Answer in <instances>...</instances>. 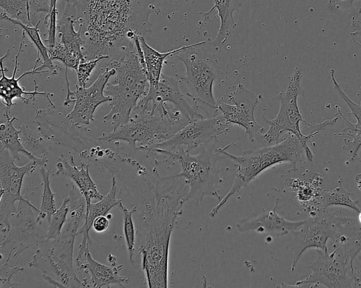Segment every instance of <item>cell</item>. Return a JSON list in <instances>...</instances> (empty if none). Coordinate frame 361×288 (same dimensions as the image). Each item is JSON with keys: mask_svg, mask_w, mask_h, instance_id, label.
I'll list each match as a JSON object with an SVG mask.
<instances>
[{"mask_svg": "<svg viewBox=\"0 0 361 288\" xmlns=\"http://www.w3.org/2000/svg\"><path fill=\"white\" fill-rule=\"evenodd\" d=\"M144 192L140 215L145 238L139 247L148 287H168L170 239L176 218L187 201L188 185L183 177L161 176L156 165L137 172Z\"/></svg>", "mask_w": 361, "mask_h": 288, "instance_id": "cell-1", "label": "cell"}, {"mask_svg": "<svg viewBox=\"0 0 361 288\" xmlns=\"http://www.w3.org/2000/svg\"><path fill=\"white\" fill-rule=\"evenodd\" d=\"M74 7L85 40L86 60L123 51L136 37L152 32L157 0H67Z\"/></svg>", "mask_w": 361, "mask_h": 288, "instance_id": "cell-2", "label": "cell"}, {"mask_svg": "<svg viewBox=\"0 0 361 288\" xmlns=\"http://www.w3.org/2000/svg\"><path fill=\"white\" fill-rule=\"evenodd\" d=\"M109 67L116 70L113 82H109L105 92L111 97L110 111L104 122L111 120L113 130L128 122L130 113L148 92L149 83L146 63L140 41L131 44L114 59Z\"/></svg>", "mask_w": 361, "mask_h": 288, "instance_id": "cell-3", "label": "cell"}, {"mask_svg": "<svg viewBox=\"0 0 361 288\" xmlns=\"http://www.w3.org/2000/svg\"><path fill=\"white\" fill-rule=\"evenodd\" d=\"M231 143L224 148H218L216 152L223 155L236 163L237 170L231 189L221 198L209 213L211 218L219 213L221 208L229 199L245 187L264 170L276 164L290 163V172L297 170V164L301 159L302 152L309 162L313 159V154L308 145L305 144L295 135L289 133L282 142L269 146L245 151L241 155H233L226 151L233 144Z\"/></svg>", "mask_w": 361, "mask_h": 288, "instance_id": "cell-4", "label": "cell"}, {"mask_svg": "<svg viewBox=\"0 0 361 288\" xmlns=\"http://www.w3.org/2000/svg\"><path fill=\"white\" fill-rule=\"evenodd\" d=\"M136 149L166 158L161 161H157L158 165L170 159H176L180 163L181 171L174 176L183 177L187 182V201L190 200L197 206L205 196L214 197L219 201L221 199L216 186L223 182V179L219 176L221 168L216 165L217 156L219 155L216 151L212 154L202 148L198 154H191L183 147H179L176 151L144 146Z\"/></svg>", "mask_w": 361, "mask_h": 288, "instance_id": "cell-5", "label": "cell"}, {"mask_svg": "<svg viewBox=\"0 0 361 288\" xmlns=\"http://www.w3.org/2000/svg\"><path fill=\"white\" fill-rule=\"evenodd\" d=\"M135 110L138 112L130 117L128 123L102 134L97 140L101 142L123 141L136 149L139 146L149 147L161 142L173 134L172 127L177 120L168 107Z\"/></svg>", "mask_w": 361, "mask_h": 288, "instance_id": "cell-6", "label": "cell"}, {"mask_svg": "<svg viewBox=\"0 0 361 288\" xmlns=\"http://www.w3.org/2000/svg\"><path fill=\"white\" fill-rule=\"evenodd\" d=\"M206 41L192 44L175 54L185 67L186 95L192 101L202 104L214 113L218 112V104L213 94V84L219 73L216 59L204 45Z\"/></svg>", "mask_w": 361, "mask_h": 288, "instance_id": "cell-7", "label": "cell"}, {"mask_svg": "<svg viewBox=\"0 0 361 288\" xmlns=\"http://www.w3.org/2000/svg\"><path fill=\"white\" fill-rule=\"evenodd\" d=\"M77 234L63 228L54 239L39 244L30 268L39 270L61 282L66 287H89L90 283L81 282L73 268V248Z\"/></svg>", "mask_w": 361, "mask_h": 288, "instance_id": "cell-8", "label": "cell"}, {"mask_svg": "<svg viewBox=\"0 0 361 288\" xmlns=\"http://www.w3.org/2000/svg\"><path fill=\"white\" fill-rule=\"evenodd\" d=\"M34 123L38 131L50 142L74 150L83 158L96 160L103 149L99 141L97 142L84 135L79 131L80 127L56 108L37 109Z\"/></svg>", "mask_w": 361, "mask_h": 288, "instance_id": "cell-9", "label": "cell"}, {"mask_svg": "<svg viewBox=\"0 0 361 288\" xmlns=\"http://www.w3.org/2000/svg\"><path fill=\"white\" fill-rule=\"evenodd\" d=\"M302 70L297 67L294 69L289 78L288 87L285 91H281L274 99L280 100L279 111L275 118L267 119L262 115L266 123L269 125V129L262 134L261 142L264 140L268 144L279 142L280 136L288 132L298 137L307 145V142L314 136L306 135L300 129V123H305L298 104V96L302 94L301 87Z\"/></svg>", "mask_w": 361, "mask_h": 288, "instance_id": "cell-10", "label": "cell"}, {"mask_svg": "<svg viewBox=\"0 0 361 288\" xmlns=\"http://www.w3.org/2000/svg\"><path fill=\"white\" fill-rule=\"evenodd\" d=\"M39 213L40 209L31 202L19 201L16 212L11 215L10 230L2 238L1 249L8 246V253L13 252L16 258L25 250L47 241V231L40 227Z\"/></svg>", "mask_w": 361, "mask_h": 288, "instance_id": "cell-11", "label": "cell"}, {"mask_svg": "<svg viewBox=\"0 0 361 288\" xmlns=\"http://www.w3.org/2000/svg\"><path fill=\"white\" fill-rule=\"evenodd\" d=\"M341 217L326 210L308 215L298 230L292 232L290 243L292 249L290 270L293 272L304 251L310 248L328 251L327 242L334 239Z\"/></svg>", "mask_w": 361, "mask_h": 288, "instance_id": "cell-12", "label": "cell"}, {"mask_svg": "<svg viewBox=\"0 0 361 288\" xmlns=\"http://www.w3.org/2000/svg\"><path fill=\"white\" fill-rule=\"evenodd\" d=\"M318 255L309 265L312 273L303 280L297 281L294 284L282 282L279 287H315L322 284L326 287L348 288L354 287V275L349 265L335 249L329 253L317 249ZM356 275V274H355Z\"/></svg>", "mask_w": 361, "mask_h": 288, "instance_id": "cell-13", "label": "cell"}, {"mask_svg": "<svg viewBox=\"0 0 361 288\" xmlns=\"http://www.w3.org/2000/svg\"><path fill=\"white\" fill-rule=\"evenodd\" d=\"M233 105L220 103L218 109L230 125H235L245 129L249 140L252 142H261L262 134L265 128L259 125L255 118V109L257 105L259 96L238 83L235 90L227 95Z\"/></svg>", "mask_w": 361, "mask_h": 288, "instance_id": "cell-14", "label": "cell"}, {"mask_svg": "<svg viewBox=\"0 0 361 288\" xmlns=\"http://www.w3.org/2000/svg\"><path fill=\"white\" fill-rule=\"evenodd\" d=\"M231 127L222 115L189 121L188 124L173 133L169 139L149 147L174 150L183 147L188 151L204 146Z\"/></svg>", "mask_w": 361, "mask_h": 288, "instance_id": "cell-15", "label": "cell"}, {"mask_svg": "<svg viewBox=\"0 0 361 288\" xmlns=\"http://www.w3.org/2000/svg\"><path fill=\"white\" fill-rule=\"evenodd\" d=\"M116 70L106 66L96 80L89 87H80L73 92L72 102H75L73 108L67 115L71 122L80 127L81 125H87L94 120V114L97 108L105 102H111V97L105 95V88L110 78L114 75Z\"/></svg>", "mask_w": 361, "mask_h": 288, "instance_id": "cell-16", "label": "cell"}, {"mask_svg": "<svg viewBox=\"0 0 361 288\" xmlns=\"http://www.w3.org/2000/svg\"><path fill=\"white\" fill-rule=\"evenodd\" d=\"M15 161L9 151L0 145V200L14 204L17 201L30 203L29 198L21 194L23 178L26 174L32 173L37 166L46 165L47 156L41 161L30 160L22 166L16 165Z\"/></svg>", "mask_w": 361, "mask_h": 288, "instance_id": "cell-17", "label": "cell"}, {"mask_svg": "<svg viewBox=\"0 0 361 288\" xmlns=\"http://www.w3.org/2000/svg\"><path fill=\"white\" fill-rule=\"evenodd\" d=\"M22 35L23 36L19 46V49L18 54L16 56L15 65L13 75L11 77H8L5 75V71L6 70V68L5 69L4 66V60L6 58V57L9 55V50H8L6 52V54L0 58L1 73V77L0 79V96L2 104L10 108L13 107L14 105H16V104L13 103V100L15 99H20L24 101L25 104H28L30 101H32V99L33 101H35L36 96L39 95L47 98L49 102L50 103L51 107L56 108L55 105L53 104L50 98L54 94L52 93L47 92H38V86L35 80H34L35 89L32 92L25 91L24 88L19 84L20 80L27 75H31L35 74L42 75L43 73L50 72L49 70H45L42 71L39 70L38 66L37 65H38V63L41 61V58L39 57V56H38L34 68L28 71H25L23 74H21L18 78H15L16 72L18 71L19 56L22 51L23 44L25 37V32L24 31H23Z\"/></svg>", "mask_w": 361, "mask_h": 288, "instance_id": "cell-18", "label": "cell"}, {"mask_svg": "<svg viewBox=\"0 0 361 288\" xmlns=\"http://www.w3.org/2000/svg\"><path fill=\"white\" fill-rule=\"evenodd\" d=\"M78 23L77 14L72 4L65 0L64 11L57 22V31L61 37V42L66 51V69L71 68L76 72L80 61L86 60L83 54L85 40L81 32L75 30Z\"/></svg>", "mask_w": 361, "mask_h": 288, "instance_id": "cell-19", "label": "cell"}, {"mask_svg": "<svg viewBox=\"0 0 361 288\" xmlns=\"http://www.w3.org/2000/svg\"><path fill=\"white\" fill-rule=\"evenodd\" d=\"M279 201V198H276L271 208H262L254 218L239 221L236 225L237 230L240 232L255 231L282 237L300 228L305 220L291 221L279 215L276 212Z\"/></svg>", "mask_w": 361, "mask_h": 288, "instance_id": "cell-20", "label": "cell"}, {"mask_svg": "<svg viewBox=\"0 0 361 288\" xmlns=\"http://www.w3.org/2000/svg\"><path fill=\"white\" fill-rule=\"evenodd\" d=\"M180 78L181 77L178 75H166L161 73L155 94L151 101L152 108L157 106H164L166 103H171L188 121L204 118L202 115L189 104L180 91L178 86Z\"/></svg>", "mask_w": 361, "mask_h": 288, "instance_id": "cell-21", "label": "cell"}, {"mask_svg": "<svg viewBox=\"0 0 361 288\" xmlns=\"http://www.w3.org/2000/svg\"><path fill=\"white\" fill-rule=\"evenodd\" d=\"M111 174V187L104 197L97 203H90L87 207L85 223L80 227L78 234H82V242L79 246V250L75 258L76 263L80 262L87 250L90 245L94 244L90 236V230L92 227L94 220L99 215H106L109 211L115 206H118L123 199L116 198L117 185L116 175L114 173Z\"/></svg>", "mask_w": 361, "mask_h": 288, "instance_id": "cell-22", "label": "cell"}, {"mask_svg": "<svg viewBox=\"0 0 361 288\" xmlns=\"http://www.w3.org/2000/svg\"><path fill=\"white\" fill-rule=\"evenodd\" d=\"M333 246L349 264L355 275L353 260L361 251V224L350 218H341L336 227Z\"/></svg>", "mask_w": 361, "mask_h": 288, "instance_id": "cell-23", "label": "cell"}, {"mask_svg": "<svg viewBox=\"0 0 361 288\" xmlns=\"http://www.w3.org/2000/svg\"><path fill=\"white\" fill-rule=\"evenodd\" d=\"M139 40L146 63L149 87L147 94L140 100L136 108L147 109L149 103L152 101L155 94L165 61L168 57L188 48L190 44L182 46L166 52H159L150 46L143 36H139Z\"/></svg>", "mask_w": 361, "mask_h": 288, "instance_id": "cell-24", "label": "cell"}, {"mask_svg": "<svg viewBox=\"0 0 361 288\" xmlns=\"http://www.w3.org/2000/svg\"><path fill=\"white\" fill-rule=\"evenodd\" d=\"M90 164L82 162L80 165H75L74 158L70 156V161H62L56 164V175H63L71 180L81 194L84 196L87 207L92 199L100 200L104 195L100 194L97 185L92 180L89 171Z\"/></svg>", "mask_w": 361, "mask_h": 288, "instance_id": "cell-25", "label": "cell"}, {"mask_svg": "<svg viewBox=\"0 0 361 288\" xmlns=\"http://www.w3.org/2000/svg\"><path fill=\"white\" fill-rule=\"evenodd\" d=\"M77 267L91 275L90 283L92 287H111V284L124 287V283L130 282L128 277L119 275L123 268L122 264L112 266L102 264L92 257L89 249L84 260Z\"/></svg>", "mask_w": 361, "mask_h": 288, "instance_id": "cell-26", "label": "cell"}, {"mask_svg": "<svg viewBox=\"0 0 361 288\" xmlns=\"http://www.w3.org/2000/svg\"><path fill=\"white\" fill-rule=\"evenodd\" d=\"M334 70L331 68L329 71L331 79L334 89L337 92L338 96L343 100L351 111V114L355 118L357 122L353 123L348 120L343 113L340 107L336 106L337 114H338L344 121L345 127L342 132L335 133L336 136H350L352 137L350 142H347L349 145L352 146L350 152L352 154L350 161H354L357 156V152L361 147V101L358 104L351 100L348 95L343 92L340 84L336 81L334 75Z\"/></svg>", "mask_w": 361, "mask_h": 288, "instance_id": "cell-27", "label": "cell"}, {"mask_svg": "<svg viewBox=\"0 0 361 288\" xmlns=\"http://www.w3.org/2000/svg\"><path fill=\"white\" fill-rule=\"evenodd\" d=\"M214 6L207 12H197V14L203 15L204 19L200 27L205 23L206 20L214 10L217 11V16L220 18V26L214 40L211 42L215 49L221 48L229 38L237 23L234 20L233 13L238 11L243 3L240 0H214Z\"/></svg>", "mask_w": 361, "mask_h": 288, "instance_id": "cell-28", "label": "cell"}, {"mask_svg": "<svg viewBox=\"0 0 361 288\" xmlns=\"http://www.w3.org/2000/svg\"><path fill=\"white\" fill-rule=\"evenodd\" d=\"M3 106H4V115L6 118V121L0 125V145L8 149L17 161L20 160V153H22L30 160L41 161L43 157L37 158L24 148L20 139V130L16 128L13 125V122L17 118L15 116L10 117L9 111L6 109V107L4 105Z\"/></svg>", "mask_w": 361, "mask_h": 288, "instance_id": "cell-29", "label": "cell"}, {"mask_svg": "<svg viewBox=\"0 0 361 288\" xmlns=\"http://www.w3.org/2000/svg\"><path fill=\"white\" fill-rule=\"evenodd\" d=\"M1 19L8 20L14 25L20 26L25 35L29 37L32 43L35 46L37 49L38 56H40L42 60V63L38 66L39 70H45L44 68H48L52 74L57 73V70H61V68L53 63V61L50 58L47 46H46L41 38L39 31V26L44 18H40L39 20L35 25H27L22 22L11 18L8 16L3 11L1 12Z\"/></svg>", "mask_w": 361, "mask_h": 288, "instance_id": "cell-30", "label": "cell"}, {"mask_svg": "<svg viewBox=\"0 0 361 288\" xmlns=\"http://www.w3.org/2000/svg\"><path fill=\"white\" fill-rule=\"evenodd\" d=\"M18 129L20 141L28 152L37 158L47 156L50 147V141L47 138L26 125H20Z\"/></svg>", "mask_w": 361, "mask_h": 288, "instance_id": "cell-31", "label": "cell"}, {"mask_svg": "<svg viewBox=\"0 0 361 288\" xmlns=\"http://www.w3.org/2000/svg\"><path fill=\"white\" fill-rule=\"evenodd\" d=\"M352 194L344 188L341 179H340L334 189L322 192L319 200L324 208L327 209L330 206H339L351 208L358 213L361 211L357 206L358 199H352L350 197Z\"/></svg>", "mask_w": 361, "mask_h": 288, "instance_id": "cell-32", "label": "cell"}, {"mask_svg": "<svg viewBox=\"0 0 361 288\" xmlns=\"http://www.w3.org/2000/svg\"><path fill=\"white\" fill-rule=\"evenodd\" d=\"M46 165L42 166L39 173L43 180V192L42 194V202L40 206V213L37 215V220L42 221L46 218L48 223H50L51 215L56 211L54 196L57 195L54 193L50 187V173L51 167L48 170L45 169Z\"/></svg>", "mask_w": 361, "mask_h": 288, "instance_id": "cell-33", "label": "cell"}, {"mask_svg": "<svg viewBox=\"0 0 361 288\" xmlns=\"http://www.w3.org/2000/svg\"><path fill=\"white\" fill-rule=\"evenodd\" d=\"M1 11L11 18L27 25H35L32 21L28 0H0Z\"/></svg>", "mask_w": 361, "mask_h": 288, "instance_id": "cell-34", "label": "cell"}, {"mask_svg": "<svg viewBox=\"0 0 361 288\" xmlns=\"http://www.w3.org/2000/svg\"><path fill=\"white\" fill-rule=\"evenodd\" d=\"M118 206L121 209L123 215V230L128 253V259L132 264H134L133 256L135 253L136 232L133 215L137 211V208L134 206L132 209H128L122 202L120 203Z\"/></svg>", "mask_w": 361, "mask_h": 288, "instance_id": "cell-35", "label": "cell"}, {"mask_svg": "<svg viewBox=\"0 0 361 288\" xmlns=\"http://www.w3.org/2000/svg\"><path fill=\"white\" fill-rule=\"evenodd\" d=\"M69 202V196L66 197L59 208L56 209L51 215L47 230L48 239H54L62 232L68 216Z\"/></svg>", "mask_w": 361, "mask_h": 288, "instance_id": "cell-36", "label": "cell"}, {"mask_svg": "<svg viewBox=\"0 0 361 288\" xmlns=\"http://www.w3.org/2000/svg\"><path fill=\"white\" fill-rule=\"evenodd\" d=\"M109 58V56H101L94 59L80 61L76 70L78 84L80 87H85L97 63L104 59Z\"/></svg>", "mask_w": 361, "mask_h": 288, "instance_id": "cell-37", "label": "cell"}, {"mask_svg": "<svg viewBox=\"0 0 361 288\" xmlns=\"http://www.w3.org/2000/svg\"><path fill=\"white\" fill-rule=\"evenodd\" d=\"M12 253H8V256L4 263L1 265L0 268V287H16L20 284L12 282L13 277L24 270V268L20 266H11L8 263Z\"/></svg>", "mask_w": 361, "mask_h": 288, "instance_id": "cell-38", "label": "cell"}, {"mask_svg": "<svg viewBox=\"0 0 361 288\" xmlns=\"http://www.w3.org/2000/svg\"><path fill=\"white\" fill-rule=\"evenodd\" d=\"M338 119V117H336L334 118L326 120L322 123L317 124H312L305 121V123H302L304 125V132L302 133L306 135L312 134L314 137L320 131L324 130L327 126L335 125Z\"/></svg>", "mask_w": 361, "mask_h": 288, "instance_id": "cell-39", "label": "cell"}, {"mask_svg": "<svg viewBox=\"0 0 361 288\" xmlns=\"http://www.w3.org/2000/svg\"><path fill=\"white\" fill-rule=\"evenodd\" d=\"M49 55L52 61L56 60L64 65L66 63V51L63 44L61 42H56L55 46L48 49Z\"/></svg>", "mask_w": 361, "mask_h": 288, "instance_id": "cell-40", "label": "cell"}, {"mask_svg": "<svg viewBox=\"0 0 361 288\" xmlns=\"http://www.w3.org/2000/svg\"><path fill=\"white\" fill-rule=\"evenodd\" d=\"M28 3L32 19V16L36 15L38 13L47 14L49 11V4L45 0H28Z\"/></svg>", "mask_w": 361, "mask_h": 288, "instance_id": "cell-41", "label": "cell"}, {"mask_svg": "<svg viewBox=\"0 0 361 288\" xmlns=\"http://www.w3.org/2000/svg\"><path fill=\"white\" fill-rule=\"evenodd\" d=\"M109 219L106 215L97 217L92 223V227L97 232H104L109 227Z\"/></svg>", "mask_w": 361, "mask_h": 288, "instance_id": "cell-42", "label": "cell"}, {"mask_svg": "<svg viewBox=\"0 0 361 288\" xmlns=\"http://www.w3.org/2000/svg\"><path fill=\"white\" fill-rule=\"evenodd\" d=\"M42 275L43 279L45 280L52 287H66L61 282H60L59 280H57L54 277H51V275L46 274V273H42Z\"/></svg>", "mask_w": 361, "mask_h": 288, "instance_id": "cell-43", "label": "cell"}, {"mask_svg": "<svg viewBox=\"0 0 361 288\" xmlns=\"http://www.w3.org/2000/svg\"><path fill=\"white\" fill-rule=\"evenodd\" d=\"M350 35L355 36L357 35L361 37V30H357L355 32L350 33ZM353 40L355 44H356L359 48L361 49V42H358L356 40Z\"/></svg>", "mask_w": 361, "mask_h": 288, "instance_id": "cell-44", "label": "cell"}, {"mask_svg": "<svg viewBox=\"0 0 361 288\" xmlns=\"http://www.w3.org/2000/svg\"><path fill=\"white\" fill-rule=\"evenodd\" d=\"M57 0H50L49 1V11H51L53 8L56 7Z\"/></svg>", "mask_w": 361, "mask_h": 288, "instance_id": "cell-45", "label": "cell"}, {"mask_svg": "<svg viewBox=\"0 0 361 288\" xmlns=\"http://www.w3.org/2000/svg\"><path fill=\"white\" fill-rule=\"evenodd\" d=\"M358 214V222L361 224V211L357 213Z\"/></svg>", "mask_w": 361, "mask_h": 288, "instance_id": "cell-46", "label": "cell"}, {"mask_svg": "<svg viewBox=\"0 0 361 288\" xmlns=\"http://www.w3.org/2000/svg\"><path fill=\"white\" fill-rule=\"evenodd\" d=\"M359 258H360V260H361V256H359Z\"/></svg>", "mask_w": 361, "mask_h": 288, "instance_id": "cell-47", "label": "cell"}, {"mask_svg": "<svg viewBox=\"0 0 361 288\" xmlns=\"http://www.w3.org/2000/svg\"><path fill=\"white\" fill-rule=\"evenodd\" d=\"M329 1H330V2H331V1H334V0H329Z\"/></svg>", "mask_w": 361, "mask_h": 288, "instance_id": "cell-48", "label": "cell"}, {"mask_svg": "<svg viewBox=\"0 0 361 288\" xmlns=\"http://www.w3.org/2000/svg\"><path fill=\"white\" fill-rule=\"evenodd\" d=\"M359 30H361V27Z\"/></svg>", "mask_w": 361, "mask_h": 288, "instance_id": "cell-49", "label": "cell"}]
</instances>
